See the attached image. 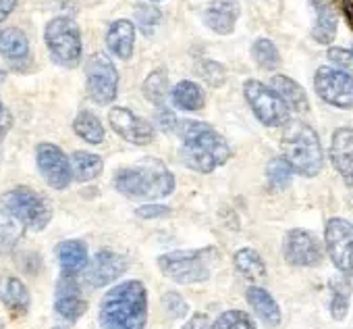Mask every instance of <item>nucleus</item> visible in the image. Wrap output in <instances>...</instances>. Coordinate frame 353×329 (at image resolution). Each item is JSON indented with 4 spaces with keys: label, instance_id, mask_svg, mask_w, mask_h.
I'll use <instances>...</instances> for the list:
<instances>
[{
    "label": "nucleus",
    "instance_id": "423d86ee",
    "mask_svg": "<svg viewBox=\"0 0 353 329\" xmlns=\"http://www.w3.org/2000/svg\"><path fill=\"white\" fill-rule=\"evenodd\" d=\"M3 207L11 211L15 217H19L26 223V227L32 232H44L54 215L52 203L44 194L28 186H17L7 190L3 194Z\"/></svg>",
    "mask_w": 353,
    "mask_h": 329
},
{
    "label": "nucleus",
    "instance_id": "0eeeda50",
    "mask_svg": "<svg viewBox=\"0 0 353 329\" xmlns=\"http://www.w3.org/2000/svg\"><path fill=\"white\" fill-rule=\"evenodd\" d=\"M44 42L57 65L73 69L81 61V30L71 17H54L44 28Z\"/></svg>",
    "mask_w": 353,
    "mask_h": 329
},
{
    "label": "nucleus",
    "instance_id": "20e7f679",
    "mask_svg": "<svg viewBox=\"0 0 353 329\" xmlns=\"http://www.w3.org/2000/svg\"><path fill=\"white\" fill-rule=\"evenodd\" d=\"M283 156L289 160L295 173L303 178H316L324 167V152L314 127L301 121L287 123L281 138Z\"/></svg>",
    "mask_w": 353,
    "mask_h": 329
},
{
    "label": "nucleus",
    "instance_id": "c9c22d12",
    "mask_svg": "<svg viewBox=\"0 0 353 329\" xmlns=\"http://www.w3.org/2000/svg\"><path fill=\"white\" fill-rule=\"evenodd\" d=\"M196 71L202 77V82H206L212 88H221L227 82V69H225V65H221L216 61H208V59L200 61L196 65Z\"/></svg>",
    "mask_w": 353,
    "mask_h": 329
},
{
    "label": "nucleus",
    "instance_id": "ddd939ff",
    "mask_svg": "<svg viewBox=\"0 0 353 329\" xmlns=\"http://www.w3.org/2000/svg\"><path fill=\"white\" fill-rule=\"evenodd\" d=\"M108 123L114 133H119L125 142L135 146H145L156 135L154 125L150 121L141 119L139 115H135L125 106H112L108 113Z\"/></svg>",
    "mask_w": 353,
    "mask_h": 329
},
{
    "label": "nucleus",
    "instance_id": "aec40b11",
    "mask_svg": "<svg viewBox=\"0 0 353 329\" xmlns=\"http://www.w3.org/2000/svg\"><path fill=\"white\" fill-rule=\"evenodd\" d=\"M0 302L11 314L23 317L30 312L32 292L26 285V281L17 275H3L0 277Z\"/></svg>",
    "mask_w": 353,
    "mask_h": 329
},
{
    "label": "nucleus",
    "instance_id": "39448f33",
    "mask_svg": "<svg viewBox=\"0 0 353 329\" xmlns=\"http://www.w3.org/2000/svg\"><path fill=\"white\" fill-rule=\"evenodd\" d=\"M216 256L214 248L204 250H174L158 258L160 271L176 283H200L210 277L212 261Z\"/></svg>",
    "mask_w": 353,
    "mask_h": 329
},
{
    "label": "nucleus",
    "instance_id": "a18cd8bd",
    "mask_svg": "<svg viewBox=\"0 0 353 329\" xmlns=\"http://www.w3.org/2000/svg\"><path fill=\"white\" fill-rule=\"evenodd\" d=\"M17 7V0H0V24L7 21Z\"/></svg>",
    "mask_w": 353,
    "mask_h": 329
},
{
    "label": "nucleus",
    "instance_id": "f257e3e1",
    "mask_svg": "<svg viewBox=\"0 0 353 329\" xmlns=\"http://www.w3.org/2000/svg\"><path fill=\"white\" fill-rule=\"evenodd\" d=\"M176 131L181 138V160L198 173H212L231 158L229 142L208 123L183 121Z\"/></svg>",
    "mask_w": 353,
    "mask_h": 329
},
{
    "label": "nucleus",
    "instance_id": "f704fd0d",
    "mask_svg": "<svg viewBox=\"0 0 353 329\" xmlns=\"http://www.w3.org/2000/svg\"><path fill=\"white\" fill-rule=\"evenodd\" d=\"M160 11H158V7H154V5H150V3H141V5H137V9H135V24H137V28L145 34V36H152L154 34V30L158 28V24H160Z\"/></svg>",
    "mask_w": 353,
    "mask_h": 329
},
{
    "label": "nucleus",
    "instance_id": "58836bf2",
    "mask_svg": "<svg viewBox=\"0 0 353 329\" xmlns=\"http://www.w3.org/2000/svg\"><path fill=\"white\" fill-rule=\"evenodd\" d=\"M347 308H349V292H347V288L339 290L334 285V294H332V302H330V314L336 321H341V319H345Z\"/></svg>",
    "mask_w": 353,
    "mask_h": 329
},
{
    "label": "nucleus",
    "instance_id": "2eb2a0df",
    "mask_svg": "<svg viewBox=\"0 0 353 329\" xmlns=\"http://www.w3.org/2000/svg\"><path fill=\"white\" fill-rule=\"evenodd\" d=\"M283 254L295 267H314L322 261V244L307 229H291L285 238Z\"/></svg>",
    "mask_w": 353,
    "mask_h": 329
},
{
    "label": "nucleus",
    "instance_id": "7ed1b4c3",
    "mask_svg": "<svg viewBox=\"0 0 353 329\" xmlns=\"http://www.w3.org/2000/svg\"><path fill=\"white\" fill-rule=\"evenodd\" d=\"M114 188L133 200H160L174 192V176L158 158H145L135 167H125L114 173Z\"/></svg>",
    "mask_w": 353,
    "mask_h": 329
},
{
    "label": "nucleus",
    "instance_id": "1a4fd4ad",
    "mask_svg": "<svg viewBox=\"0 0 353 329\" xmlns=\"http://www.w3.org/2000/svg\"><path fill=\"white\" fill-rule=\"evenodd\" d=\"M85 88H88V96L96 104L106 106V104L114 102V98L119 94V71L108 55L96 53L88 59Z\"/></svg>",
    "mask_w": 353,
    "mask_h": 329
},
{
    "label": "nucleus",
    "instance_id": "2f4dec72",
    "mask_svg": "<svg viewBox=\"0 0 353 329\" xmlns=\"http://www.w3.org/2000/svg\"><path fill=\"white\" fill-rule=\"evenodd\" d=\"M252 57L256 61V65L264 71H274L281 67V55L279 48L274 46L272 40L268 38H258L252 46Z\"/></svg>",
    "mask_w": 353,
    "mask_h": 329
},
{
    "label": "nucleus",
    "instance_id": "a19ab883",
    "mask_svg": "<svg viewBox=\"0 0 353 329\" xmlns=\"http://www.w3.org/2000/svg\"><path fill=\"white\" fill-rule=\"evenodd\" d=\"M135 213H137V217H141V219H156V217L168 215V207H162V205H143V207H139Z\"/></svg>",
    "mask_w": 353,
    "mask_h": 329
},
{
    "label": "nucleus",
    "instance_id": "7c9ffc66",
    "mask_svg": "<svg viewBox=\"0 0 353 329\" xmlns=\"http://www.w3.org/2000/svg\"><path fill=\"white\" fill-rule=\"evenodd\" d=\"M168 86H170V82H168L166 71L164 69H154L145 77V82L141 86V92H143L148 102H152V104H156L160 109L164 104L166 96H168Z\"/></svg>",
    "mask_w": 353,
    "mask_h": 329
},
{
    "label": "nucleus",
    "instance_id": "ea45409f",
    "mask_svg": "<svg viewBox=\"0 0 353 329\" xmlns=\"http://www.w3.org/2000/svg\"><path fill=\"white\" fill-rule=\"evenodd\" d=\"M158 125H160L162 131H174L176 127H179V121H176L172 111L160 106V111H158Z\"/></svg>",
    "mask_w": 353,
    "mask_h": 329
},
{
    "label": "nucleus",
    "instance_id": "4468645a",
    "mask_svg": "<svg viewBox=\"0 0 353 329\" xmlns=\"http://www.w3.org/2000/svg\"><path fill=\"white\" fill-rule=\"evenodd\" d=\"M127 267L129 263L123 254L112 250H100L90 258L83 271V283L90 288H104L119 279L127 271Z\"/></svg>",
    "mask_w": 353,
    "mask_h": 329
},
{
    "label": "nucleus",
    "instance_id": "4c0bfd02",
    "mask_svg": "<svg viewBox=\"0 0 353 329\" xmlns=\"http://www.w3.org/2000/svg\"><path fill=\"white\" fill-rule=\"evenodd\" d=\"M328 61L336 69H341V71H345V73H349L353 77V53H349L345 48H330L328 50Z\"/></svg>",
    "mask_w": 353,
    "mask_h": 329
},
{
    "label": "nucleus",
    "instance_id": "a878e982",
    "mask_svg": "<svg viewBox=\"0 0 353 329\" xmlns=\"http://www.w3.org/2000/svg\"><path fill=\"white\" fill-rule=\"evenodd\" d=\"M71 169H73V180L79 184L92 182L102 176L104 169V160L102 156L85 150H75L71 154Z\"/></svg>",
    "mask_w": 353,
    "mask_h": 329
},
{
    "label": "nucleus",
    "instance_id": "393cba45",
    "mask_svg": "<svg viewBox=\"0 0 353 329\" xmlns=\"http://www.w3.org/2000/svg\"><path fill=\"white\" fill-rule=\"evenodd\" d=\"M245 298L250 302V306L254 308V312L264 321L268 323L270 327H276L281 325V308L276 304V300L260 285H250L248 292H245Z\"/></svg>",
    "mask_w": 353,
    "mask_h": 329
},
{
    "label": "nucleus",
    "instance_id": "c756f323",
    "mask_svg": "<svg viewBox=\"0 0 353 329\" xmlns=\"http://www.w3.org/2000/svg\"><path fill=\"white\" fill-rule=\"evenodd\" d=\"M235 269L250 281H260L266 275V265L254 248H241L233 256Z\"/></svg>",
    "mask_w": 353,
    "mask_h": 329
},
{
    "label": "nucleus",
    "instance_id": "9b49d317",
    "mask_svg": "<svg viewBox=\"0 0 353 329\" xmlns=\"http://www.w3.org/2000/svg\"><path fill=\"white\" fill-rule=\"evenodd\" d=\"M316 94L334 109H353V77L336 67H320L314 75Z\"/></svg>",
    "mask_w": 353,
    "mask_h": 329
},
{
    "label": "nucleus",
    "instance_id": "9d476101",
    "mask_svg": "<svg viewBox=\"0 0 353 329\" xmlns=\"http://www.w3.org/2000/svg\"><path fill=\"white\" fill-rule=\"evenodd\" d=\"M36 164L42 180L52 190H67L73 182L71 156L63 152L61 146L52 142H40L36 146Z\"/></svg>",
    "mask_w": 353,
    "mask_h": 329
},
{
    "label": "nucleus",
    "instance_id": "5701e85b",
    "mask_svg": "<svg viewBox=\"0 0 353 329\" xmlns=\"http://www.w3.org/2000/svg\"><path fill=\"white\" fill-rule=\"evenodd\" d=\"M106 48L121 61H129L135 48V26L129 19H117L106 32Z\"/></svg>",
    "mask_w": 353,
    "mask_h": 329
},
{
    "label": "nucleus",
    "instance_id": "c03bdc74",
    "mask_svg": "<svg viewBox=\"0 0 353 329\" xmlns=\"http://www.w3.org/2000/svg\"><path fill=\"white\" fill-rule=\"evenodd\" d=\"M183 329H214V325L210 323V319H208V314H204V312H196L185 325H183Z\"/></svg>",
    "mask_w": 353,
    "mask_h": 329
},
{
    "label": "nucleus",
    "instance_id": "37998d69",
    "mask_svg": "<svg viewBox=\"0 0 353 329\" xmlns=\"http://www.w3.org/2000/svg\"><path fill=\"white\" fill-rule=\"evenodd\" d=\"M330 3L339 9V13L345 17L347 26L353 30V0H330Z\"/></svg>",
    "mask_w": 353,
    "mask_h": 329
},
{
    "label": "nucleus",
    "instance_id": "79ce46f5",
    "mask_svg": "<svg viewBox=\"0 0 353 329\" xmlns=\"http://www.w3.org/2000/svg\"><path fill=\"white\" fill-rule=\"evenodd\" d=\"M13 127V115L11 111L5 106L3 98H0V142H3L9 133V129Z\"/></svg>",
    "mask_w": 353,
    "mask_h": 329
},
{
    "label": "nucleus",
    "instance_id": "bb28decb",
    "mask_svg": "<svg viewBox=\"0 0 353 329\" xmlns=\"http://www.w3.org/2000/svg\"><path fill=\"white\" fill-rule=\"evenodd\" d=\"M26 234H28V227L19 217H15L5 207L0 209V252L15 250Z\"/></svg>",
    "mask_w": 353,
    "mask_h": 329
},
{
    "label": "nucleus",
    "instance_id": "e433bc0d",
    "mask_svg": "<svg viewBox=\"0 0 353 329\" xmlns=\"http://www.w3.org/2000/svg\"><path fill=\"white\" fill-rule=\"evenodd\" d=\"M162 306H164V310H166L170 317H183V314H188V310H190L188 302H185L179 294H174V292H168V294L162 296Z\"/></svg>",
    "mask_w": 353,
    "mask_h": 329
},
{
    "label": "nucleus",
    "instance_id": "49530a36",
    "mask_svg": "<svg viewBox=\"0 0 353 329\" xmlns=\"http://www.w3.org/2000/svg\"><path fill=\"white\" fill-rule=\"evenodd\" d=\"M3 79H5V71H3V69H0V82H3Z\"/></svg>",
    "mask_w": 353,
    "mask_h": 329
},
{
    "label": "nucleus",
    "instance_id": "cd10ccee",
    "mask_svg": "<svg viewBox=\"0 0 353 329\" xmlns=\"http://www.w3.org/2000/svg\"><path fill=\"white\" fill-rule=\"evenodd\" d=\"M170 100L176 109L194 113V111H200L204 106L206 96H204V90L196 82L183 79L170 90Z\"/></svg>",
    "mask_w": 353,
    "mask_h": 329
},
{
    "label": "nucleus",
    "instance_id": "473e14b6",
    "mask_svg": "<svg viewBox=\"0 0 353 329\" xmlns=\"http://www.w3.org/2000/svg\"><path fill=\"white\" fill-rule=\"evenodd\" d=\"M293 167L289 164V160L285 156H276L268 162L266 167V180L268 184L274 188V190H285L291 186V180H293Z\"/></svg>",
    "mask_w": 353,
    "mask_h": 329
},
{
    "label": "nucleus",
    "instance_id": "f3484780",
    "mask_svg": "<svg viewBox=\"0 0 353 329\" xmlns=\"http://www.w3.org/2000/svg\"><path fill=\"white\" fill-rule=\"evenodd\" d=\"M330 160L336 173L347 186L353 188V129L339 127L330 140Z\"/></svg>",
    "mask_w": 353,
    "mask_h": 329
},
{
    "label": "nucleus",
    "instance_id": "6ab92c4d",
    "mask_svg": "<svg viewBox=\"0 0 353 329\" xmlns=\"http://www.w3.org/2000/svg\"><path fill=\"white\" fill-rule=\"evenodd\" d=\"M241 15L239 0H214L204 11V24L219 36H229L235 32L237 19Z\"/></svg>",
    "mask_w": 353,
    "mask_h": 329
},
{
    "label": "nucleus",
    "instance_id": "f8f14e48",
    "mask_svg": "<svg viewBox=\"0 0 353 329\" xmlns=\"http://www.w3.org/2000/svg\"><path fill=\"white\" fill-rule=\"evenodd\" d=\"M324 244L332 265L353 277V225L341 217H334L326 223Z\"/></svg>",
    "mask_w": 353,
    "mask_h": 329
},
{
    "label": "nucleus",
    "instance_id": "f03ea898",
    "mask_svg": "<svg viewBox=\"0 0 353 329\" xmlns=\"http://www.w3.org/2000/svg\"><path fill=\"white\" fill-rule=\"evenodd\" d=\"M148 292L137 279H127L112 285L98 310L100 329H145Z\"/></svg>",
    "mask_w": 353,
    "mask_h": 329
},
{
    "label": "nucleus",
    "instance_id": "a211bd4d",
    "mask_svg": "<svg viewBox=\"0 0 353 329\" xmlns=\"http://www.w3.org/2000/svg\"><path fill=\"white\" fill-rule=\"evenodd\" d=\"M0 57L9 67L23 71L30 63V40L19 28H3L0 30Z\"/></svg>",
    "mask_w": 353,
    "mask_h": 329
},
{
    "label": "nucleus",
    "instance_id": "c85d7f7f",
    "mask_svg": "<svg viewBox=\"0 0 353 329\" xmlns=\"http://www.w3.org/2000/svg\"><path fill=\"white\" fill-rule=\"evenodd\" d=\"M73 131L88 144H102L106 138L102 121L92 113V111H79L77 117L73 119Z\"/></svg>",
    "mask_w": 353,
    "mask_h": 329
},
{
    "label": "nucleus",
    "instance_id": "6e6552de",
    "mask_svg": "<svg viewBox=\"0 0 353 329\" xmlns=\"http://www.w3.org/2000/svg\"><path fill=\"white\" fill-rule=\"evenodd\" d=\"M243 96L262 125L281 127L289 123V106L272 90V86H266L258 79H248L243 84Z\"/></svg>",
    "mask_w": 353,
    "mask_h": 329
},
{
    "label": "nucleus",
    "instance_id": "b1692460",
    "mask_svg": "<svg viewBox=\"0 0 353 329\" xmlns=\"http://www.w3.org/2000/svg\"><path fill=\"white\" fill-rule=\"evenodd\" d=\"M270 86L283 98V102L289 106V111H293V113H305L310 109L305 90L293 77H289V75H274L272 82H270Z\"/></svg>",
    "mask_w": 353,
    "mask_h": 329
},
{
    "label": "nucleus",
    "instance_id": "dca6fc26",
    "mask_svg": "<svg viewBox=\"0 0 353 329\" xmlns=\"http://www.w3.org/2000/svg\"><path fill=\"white\" fill-rule=\"evenodd\" d=\"M54 310L67 323H75L85 314L88 300L81 292L77 277H73V275H61L59 277L57 292H54Z\"/></svg>",
    "mask_w": 353,
    "mask_h": 329
},
{
    "label": "nucleus",
    "instance_id": "de8ad7c7",
    "mask_svg": "<svg viewBox=\"0 0 353 329\" xmlns=\"http://www.w3.org/2000/svg\"><path fill=\"white\" fill-rule=\"evenodd\" d=\"M0 329H5V323H3V319H0Z\"/></svg>",
    "mask_w": 353,
    "mask_h": 329
},
{
    "label": "nucleus",
    "instance_id": "09e8293b",
    "mask_svg": "<svg viewBox=\"0 0 353 329\" xmlns=\"http://www.w3.org/2000/svg\"><path fill=\"white\" fill-rule=\"evenodd\" d=\"M152 3H158V0H152Z\"/></svg>",
    "mask_w": 353,
    "mask_h": 329
},
{
    "label": "nucleus",
    "instance_id": "4be33fe9",
    "mask_svg": "<svg viewBox=\"0 0 353 329\" xmlns=\"http://www.w3.org/2000/svg\"><path fill=\"white\" fill-rule=\"evenodd\" d=\"M59 267H61V275H73L77 277L79 273L85 271L88 263H90V252L85 242L81 240H65L54 248Z\"/></svg>",
    "mask_w": 353,
    "mask_h": 329
},
{
    "label": "nucleus",
    "instance_id": "72a5a7b5",
    "mask_svg": "<svg viewBox=\"0 0 353 329\" xmlns=\"http://www.w3.org/2000/svg\"><path fill=\"white\" fill-rule=\"evenodd\" d=\"M214 329H258V327L245 310H225L216 319Z\"/></svg>",
    "mask_w": 353,
    "mask_h": 329
},
{
    "label": "nucleus",
    "instance_id": "412c9836",
    "mask_svg": "<svg viewBox=\"0 0 353 329\" xmlns=\"http://www.w3.org/2000/svg\"><path fill=\"white\" fill-rule=\"evenodd\" d=\"M310 7L314 11V28H312V38L318 44H330L336 36L339 28V17H336V7L330 0H310Z\"/></svg>",
    "mask_w": 353,
    "mask_h": 329
}]
</instances>
